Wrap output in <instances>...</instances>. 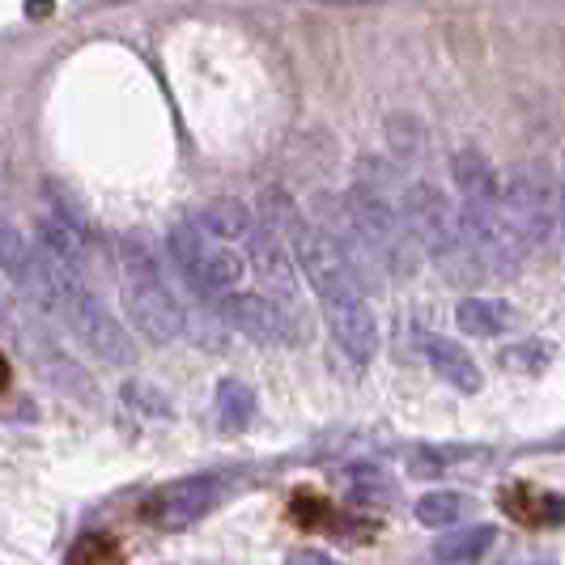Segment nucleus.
<instances>
[{"label": "nucleus", "instance_id": "1", "mask_svg": "<svg viewBox=\"0 0 565 565\" xmlns=\"http://www.w3.org/2000/svg\"><path fill=\"white\" fill-rule=\"evenodd\" d=\"M124 311L132 332L149 344H170L174 337H183L188 323L162 277V259L145 238H124Z\"/></svg>", "mask_w": 565, "mask_h": 565}, {"label": "nucleus", "instance_id": "2", "mask_svg": "<svg viewBox=\"0 0 565 565\" xmlns=\"http://www.w3.org/2000/svg\"><path fill=\"white\" fill-rule=\"evenodd\" d=\"M52 273H56V311L52 315H60V323L77 337V344L107 366H137L132 332L98 302V294L85 285L82 273H68L56 264H52Z\"/></svg>", "mask_w": 565, "mask_h": 565}, {"label": "nucleus", "instance_id": "3", "mask_svg": "<svg viewBox=\"0 0 565 565\" xmlns=\"http://www.w3.org/2000/svg\"><path fill=\"white\" fill-rule=\"evenodd\" d=\"M344 217H349V230L366 243L370 252L379 255V264L396 277H413L417 273V243L404 226L399 209L387 200V192L370 188V183H353L344 192Z\"/></svg>", "mask_w": 565, "mask_h": 565}, {"label": "nucleus", "instance_id": "4", "mask_svg": "<svg viewBox=\"0 0 565 565\" xmlns=\"http://www.w3.org/2000/svg\"><path fill=\"white\" fill-rule=\"evenodd\" d=\"M170 264L183 273V281L204 298H222L234 294L247 277V259L234 252L230 243L209 238L200 226H174L167 234Z\"/></svg>", "mask_w": 565, "mask_h": 565}, {"label": "nucleus", "instance_id": "5", "mask_svg": "<svg viewBox=\"0 0 565 565\" xmlns=\"http://www.w3.org/2000/svg\"><path fill=\"white\" fill-rule=\"evenodd\" d=\"M502 213L514 226V234L523 238V247L540 252L553 238V226H557V183H553V174L540 162H523V167L510 170V179L502 183Z\"/></svg>", "mask_w": 565, "mask_h": 565}, {"label": "nucleus", "instance_id": "6", "mask_svg": "<svg viewBox=\"0 0 565 565\" xmlns=\"http://www.w3.org/2000/svg\"><path fill=\"white\" fill-rule=\"evenodd\" d=\"M404 226L413 234L417 252L429 255V259H443V264H455V259H468L463 255V238H459V209H455L447 192L438 183H408L404 188V209H399Z\"/></svg>", "mask_w": 565, "mask_h": 565}, {"label": "nucleus", "instance_id": "7", "mask_svg": "<svg viewBox=\"0 0 565 565\" xmlns=\"http://www.w3.org/2000/svg\"><path fill=\"white\" fill-rule=\"evenodd\" d=\"M294 264L302 268V277L311 285L323 302H337V298H358L366 294V281L358 273V264L349 259L344 243L332 238L328 230L319 226H298L294 230Z\"/></svg>", "mask_w": 565, "mask_h": 565}, {"label": "nucleus", "instance_id": "8", "mask_svg": "<svg viewBox=\"0 0 565 565\" xmlns=\"http://www.w3.org/2000/svg\"><path fill=\"white\" fill-rule=\"evenodd\" d=\"M459 238H463V255L472 264H481L489 273H514L523 259H527V247L523 238L514 234V226L507 222L502 204H468L459 209Z\"/></svg>", "mask_w": 565, "mask_h": 565}, {"label": "nucleus", "instance_id": "9", "mask_svg": "<svg viewBox=\"0 0 565 565\" xmlns=\"http://www.w3.org/2000/svg\"><path fill=\"white\" fill-rule=\"evenodd\" d=\"M217 315H222L226 328H234L238 337L255 340V344H289V340L302 337L298 332V319L285 311V302L252 294V289L222 294L217 298Z\"/></svg>", "mask_w": 565, "mask_h": 565}, {"label": "nucleus", "instance_id": "10", "mask_svg": "<svg viewBox=\"0 0 565 565\" xmlns=\"http://www.w3.org/2000/svg\"><path fill=\"white\" fill-rule=\"evenodd\" d=\"M222 498H226V481L222 477H209V472L204 477H183V481H170L149 493L145 519L153 527L179 532V527H192L196 519H204Z\"/></svg>", "mask_w": 565, "mask_h": 565}, {"label": "nucleus", "instance_id": "11", "mask_svg": "<svg viewBox=\"0 0 565 565\" xmlns=\"http://www.w3.org/2000/svg\"><path fill=\"white\" fill-rule=\"evenodd\" d=\"M0 273L18 285V294L30 298L39 311H56V273L47 255L30 247V238L13 222L0 217Z\"/></svg>", "mask_w": 565, "mask_h": 565}, {"label": "nucleus", "instance_id": "12", "mask_svg": "<svg viewBox=\"0 0 565 565\" xmlns=\"http://www.w3.org/2000/svg\"><path fill=\"white\" fill-rule=\"evenodd\" d=\"M323 311H328V328H332V340H337L340 353L353 366H370L374 353H379V319L370 311L366 294L323 302Z\"/></svg>", "mask_w": 565, "mask_h": 565}, {"label": "nucleus", "instance_id": "13", "mask_svg": "<svg viewBox=\"0 0 565 565\" xmlns=\"http://www.w3.org/2000/svg\"><path fill=\"white\" fill-rule=\"evenodd\" d=\"M425 358H429V366L434 374L443 379V383H451L455 392H463V396H477L481 392V366L472 362V353L463 349V344H455V340H443V337H425L422 340Z\"/></svg>", "mask_w": 565, "mask_h": 565}, {"label": "nucleus", "instance_id": "14", "mask_svg": "<svg viewBox=\"0 0 565 565\" xmlns=\"http://www.w3.org/2000/svg\"><path fill=\"white\" fill-rule=\"evenodd\" d=\"M451 179L468 204H502V179L481 149H459L451 158Z\"/></svg>", "mask_w": 565, "mask_h": 565}, {"label": "nucleus", "instance_id": "15", "mask_svg": "<svg viewBox=\"0 0 565 565\" xmlns=\"http://www.w3.org/2000/svg\"><path fill=\"white\" fill-rule=\"evenodd\" d=\"M196 226L204 230L209 238H217V243H230V247H234V243H247V238L255 234V217L243 200L217 196L196 213Z\"/></svg>", "mask_w": 565, "mask_h": 565}, {"label": "nucleus", "instance_id": "16", "mask_svg": "<svg viewBox=\"0 0 565 565\" xmlns=\"http://www.w3.org/2000/svg\"><path fill=\"white\" fill-rule=\"evenodd\" d=\"M455 323L463 337H502L514 323V311L502 298H463L455 307Z\"/></svg>", "mask_w": 565, "mask_h": 565}, {"label": "nucleus", "instance_id": "17", "mask_svg": "<svg viewBox=\"0 0 565 565\" xmlns=\"http://www.w3.org/2000/svg\"><path fill=\"white\" fill-rule=\"evenodd\" d=\"M472 498L468 493H459V489H434V493H425L422 502H417V523L422 527H434V532H447L455 523H463L468 514H472Z\"/></svg>", "mask_w": 565, "mask_h": 565}, {"label": "nucleus", "instance_id": "18", "mask_svg": "<svg viewBox=\"0 0 565 565\" xmlns=\"http://www.w3.org/2000/svg\"><path fill=\"white\" fill-rule=\"evenodd\" d=\"M493 540H498V527H489V523H477V527H459L451 536H443L434 544V562L438 565H468L477 562L481 553L493 548Z\"/></svg>", "mask_w": 565, "mask_h": 565}, {"label": "nucleus", "instance_id": "19", "mask_svg": "<svg viewBox=\"0 0 565 565\" xmlns=\"http://www.w3.org/2000/svg\"><path fill=\"white\" fill-rule=\"evenodd\" d=\"M255 417V392L243 379H222L217 383V425L234 434V429H247Z\"/></svg>", "mask_w": 565, "mask_h": 565}, {"label": "nucleus", "instance_id": "20", "mask_svg": "<svg viewBox=\"0 0 565 565\" xmlns=\"http://www.w3.org/2000/svg\"><path fill=\"white\" fill-rule=\"evenodd\" d=\"M349 502L353 507H366V510H387L396 502V481L383 472V468H353L349 477Z\"/></svg>", "mask_w": 565, "mask_h": 565}, {"label": "nucleus", "instance_id": "21", "mask_svg": "<svg viewBox=\"0 0 565 565\" xmlns=\"http://www.w3.org/2000/svg\"><path fill=\"white\" fill-rule=\"evenodd\" d=\"M387 145H392L396 162H417L425 145L422 124H417L413 115H392V119H387Z\"/></svg>", "mask_w": 565, "mask_h": 565}, {"label": "nucleus", "instance_id": "22", "mask_svg": "<svg viewBox=\"0 0 565 565\" xmlns=\"http://www.w3.org/2000/svg\"><path fill=\"white\" fill-rule=\"evenodd\" d=\"M43 366H47V374L56 379L60 387H68L73 396L94 399V387H89V379L82 374V366H77V362H68L64 353H56V349H43Z\"/></svg>", "mask_w": 565, "mask_h": 565}, {"label": "nucleus", "instance_id": "23", "mask_svg": "<svg viewBox=\"0 0 565 565\" xmlns=\"http://www.w3.org/2000/svg\"><path fill=\"white\" fill-rule=\"evenodd\" d=\"M468 455L472 451H459V447H417L408 468H413V477H438L451 459H468Z\"/></svg>", "mask_w": 565, "mask_h": 565}, {"label": "nucleus", "instance_id": "24", "mask_svg": "<svg viewBox=\"0 0 565 565\" xmlns=\"http://www.w3.org/2000/svg\"><path fill=\"white\" fill-rule=\"evenodd\" d=\"M124 399H128V408H137L145 417H170V399L149 383H124Z\"/></svg>", "mask_w": 565, "mask_h": 565}, {"label": "nucleus", "instance_id": "25", "mask_svg": "<svg viewBox=\"0 0 565 565\" xmlns=\"http://www.w3.org/2000/svg\"><path fill=\"white\" fill-rule=\"evenodd\" d=\"M502 362H507V366L540 370L544 362H548V349H540V344H523V349H510V353H502Z\"/></svg>", "mask_w": 565, "mask_h": 565}, {"label": "nucleus", "instance_id": "26", "mask_svg": "<svg viewBox=\"0 0 565 565\" xmlns=\"http://www.w3.org/2000/svg\"><path fill=\"white\" fill-rule=\"evenodd\" d=\"M285 565H340L337 557H328V553H319V548H294Z\"/></svg>", "mask_w": 565, "mask_h": 565}, {"label": "nucleus", "instance_id": "27", "mask_svg": "<svg viewBox=\"0 0 565 565\" xmlns=\"http://www.w3.org/2000/svg\"><path fill=\"white\" fill-rule=\"evenodd\" d=\"M557 226H562V243H565V174L557 183Z\"/></svg>", "mask_w": 565, "mask_h": 565}, {"label": "nucleus", "instance_id": "28", "mask_svg": "<svg viewBox=\"0 0 565 565\" xmlns=\"http://www.w3.org/2000/svg\"><path fill=\"white\" fill-rule=\"evenodd\" d=\"M0 319H4V307H0Z\"/></svg>", "mask_w": 565, "mask_h": 565}]
</instances>
